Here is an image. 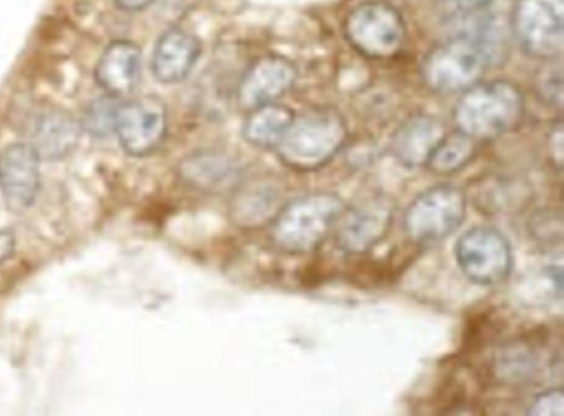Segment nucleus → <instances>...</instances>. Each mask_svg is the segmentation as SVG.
<instances>
[{
    "label": "nucleus",
    "mask_w": 564,
    "mask_h": 416,
    "mask_svg": "<svg viewBox=\"0 0 564 416\" xmlns=\"http://www.w3.org/2000/svg\"><path fill=\"white\" fill-rule=\"evenodd\" d=\"M500 50L467 15L463 29L445 42L436 45L425 56L422 66L427 86L441 94L465 91L485 74Z\"/></svg>",
    "instance_id": "nucleus-1"
},
{
    "label": "nucleus",
    "mask_w": 564,
    "mask_h": 416,
    "mask_svg": "<svg viewBox=\"0 0 564 416\" xmlns=\"http://www.w3.org/2000/svg\"><path fill=\"white\" fill-rule=\"evenodd\" d=\"M344 209L343 200L333 193L297 197L281 206L270 220V241L288 254L312 252L335 228Z\"/></svg>",
    "instance_id": "nucleus-2"
},
{
    "label": "nucleus",
    "mask_w": 564,
    "mask_h": 416,
    "mask_svg": "<svg viewBox=\"0 0 564 416\" xmlns=\"http://www.w3.org/2000/svg\"><path fill=\"white\" fill-rule=\"evenodd\" d=\"M523 96L505 79L478 81L457 100L453 117L457 130L474 140H491L512 130L523 113Z\"/></svg>",
    "instance_id": "nucleus-3"
},
{
    "label": "nucleus",
    "mask_w": 564,
    "mask_h": 416,
    "mask_svg": "<svg viewBox=\"0 0 564 416\" xmlns=\"http://www.w3.org/2000/svg\"><path fill=\"white\" fill-rule=\"evenodd\" d=\"M347 138L343 117L332 109H314L296 116L274 147L279 160L296 171H313L327 164Z\"/></svg>",
    "instance_id": "nucleus-4"
},
{
    "label": "nucleus",
    "mask_w": 564,
    "mask_h": 416,
    "mask_svg": "<svg viewBox=\"0 0 564 416\" xmlns=\"http://www.w3.org/2000/svg\"><path fill=\"white\" fill-rule=\"evenodd\" d=\"M465 216V194L454 185L437 184L422 191L409 205L403 226L410 241L422 247L453 234Z\"/></svg>",
    "instance_id": "nucleus-5"
},
{
    "label": "nucleus",
    "mask_w": 564,
    "mask_h": 416,
    "mask_svg": "<svg viewBox=\"0 0 564 416\" xmlns=\"http://www.w3.org/2000/svg\"><path fill=\"white\" fill-rule=\"evenodd\" d=\"M349 44L361 55L380 59L394 56L403 46L405 24L391 4L380 0L354 7L343 24Z\"/></svg>",
    "instance_id": "nucleus-6"
},
{
    "label": "nucleus",
    "mask_w": 564,
    "mask_h": 416,
    "mask_svg": "<svg viewBox=\"0 0 564 416\" xmlns=\"http://www.w3.org/2000/svg\"><path fill=\"white\" fill-rule=\"evenodd\" d=\"M455 255L463 274L477 285H498L512 271L510 242L491 226H476L465 231L456 242Z\"/></svg>",
    "instance_id": "nucleus-7"
},
{
    "label": "nucleus",
    "mask_w": 564,
    "mask_h": 416,
    "mask_svg": "<svg viewBox=\"0 0 564 416\" xmlns=\"http://www.w3.org/2000/svg\"><path fill=\"white\" fill-rule=\"evenodd\" d=\"M511 26L525 53L555 59L564 44V0H514Z\"/></svg>",
    "instance_id": "nucleus-8"
},
{
    "label": "nucleus",
    "mask_w": 564,
    "mask_h": 416,
    "mask_svg": "<svg viewBox=\"0 0 564 416\" xmlns=\"http://www.w3.org/2000/svg\"><path fill=\"white\" fill-rule=\"evenodd\" d=\"M123 151L131 156H145L163 141L167 113L155 96H142L116 107L113 125Z\"/></svg>",
    "instance_id": "nucleus-9"
},
{
    "label": "nucleus",
    "mask_w": 564,
    "mask_h": 416,
    "mask_svg": "<svg viewBox=\"0 0 564 416\" xmlns=\"http://www.w3.org/2000/svg\"><path fill=\"white\" fill-rule=\"evenodd\" d=\"M392 205L383 197H371L341 212L335 226V242L350 255H364L380 244L392 225Z\"/></svg>",
    "instance_id": "nucleus-10"
},
{
    "label": "nucleus",
    "mask_w": 564,
    "mask_h": 416,
    "mask_svg": "<svg viewBox=\"0 0 564 416\" xmlns=\"http://www.w3.org/2000/svg\"><path fill=\"white\" fill-rule=\"evenodd\" d=\"M295 65L285 56L267 54L253 61L237 89V100L245 110L274 102L294 85Z\"/></svg>",
    "instance_id": "nucleus-11"
},
{
    "label": "nucleus",
    "mask_w": 564,
    "mask_h": 416,
    "mask_svg": "<svg viewBox=\"0 0 564 416\" xmlns=\"http://www.w3.org/2000/svg\"><path fill=\"white\" fill-rule=\"evenodd\" d=\"M40 156L29 143H14L0 153V191L7 208L25 211L40 187Z\"/></svg>",
    "instance_id": "nucleus-12"
},
{
    "label": "nucleus",
    "mask_w": 564,
    "mask_h": 416,
    "mask_svg": "<svg viewBox=\"0 0 564 416\" xmlns=\"http://www.w3.org/2000/svg\"><path fill=\"white\" fill-rule=\"evenodd\" d=\"M200 51L199 40L189 31L180 26L165 30L153 50V76L162 84L184 80L198 61Z\"/></svg>",
    "instance_id": "nucleus-13"
},
{
    "label": "nucleus",
    "mask_w": 564,
    "mask_h": 416,
    "mask_svg": "<svg viewBox=\"0 0 564 416\" xmlns=\"http://www.w3.org/2000/svg\"><path fill=\"white\" fill-rule=\"evenodd\" d=\"M95 76L108 95H129L140 80L141 50L135 43L126 40L110 43L98 59Z\"/></svg>",
    "instance_id": "nucleus-14"
},
{
    "label": "nucleus",
    "mask_w": 564,
    "mask_h": 416,
    "mask_svg": "<svg viewBox=\"0 0 564 416\" xmlns=\"http://www.w3.org/2000/svg\"><path fill=\"white\" fill-rule=\"evenodd\" d=\"M178 173L187 185L207 193L231 190L241 179L240 166L228 155L215 151L188 155L180 164Z\"/></svg>",
    "instance_id": "nucleus-15"
},
{
    "label": "nucleus",
    "mask_w": 564,
    "mask_h": 416,
    "mask_svg": "<svg viewBox=\"0 0 564 416\" xmlns=\"http://www.w3.org/2000/svg\"><path fill=\"white\" fill-rule=\"evenodd\" d=\"M30 142L40 158L56 160L65 156L77 143L79 124L59 109L37 111L30 122Z\"/></svg>",
    "instance_id": "nucleus-16"
},
{
    "label": "nucleus",
    "mask_w": 564,
    "mask_h": 416,
    "mask_svg": "<svg viewBox=\"0 0 564 416\" xmlns=\"http://www.w3.org/2000/svg\"><path fill=\"white\" fill-rule=\"evenodd\" d=\"M443 123L431 116H416L405 121L392 138V153L405 167H420L445 135Z\"/></svg>",
    "instance_id": "nucleus-17"
},
{
    "label": "nucleus",
    "mask_w": 564,
    "mask_h": 416,
    "mask_svg": "<svg viewBox=\"0 0 564 416\" xmlns=\"http://www.w3.org/2000/svg\"><path fill=\"white\" fill-rule=\"evenodd\" d=\"M295 118L284 105L267 103L250 110L242 125V136L250 145L274 149Z\"/></svg>",
    "instance_id": "nucleus-18"
},
{
    "label": "nucleus",
    "mask_w": 564,
    "mask_h": 416,
    "mask_svg": "<svg viewBox=\"0 0 564 416\" xmlns=\"http://www.w3.org/2000/svg\"><path fill=\"white\" fill-rule=\"evenodd\" d=\"M278 201L276 191L268 185L241 187L232 202L231 218L242 228L259 227L273 218L280 208Z\"/></svg>",
    "instance_id": "nucleus-19"
},
{
    "label": "nucleus",
    "mask_w": 564,
    "mask_h": 416,
    "mask_svg": "<svg viewBox=\"0 0 564 416\" xmlns=\"http://www.w3.org/2000/svg\"><path fill=\"white\" fill-rule=\"evenodd\" d=\"M475 141L459 130L446 132L432 151L425 166L440 175L458 172L473 160L476 153Z\"/></svg>",
    "instance_id": "nucleus-20"
},
{
    "label": "nucleus",
    "mask_w": 564,
    "mask_h": 416,
    "mask_svg": "<svg viewBox=\"0 0 564 416\" xmlns=\"http://www.w3.org/2000/svg\"><path fill=\"white\" fill-rule=\"evenodd\" d=\"M525 414L531 416H563L564 393L562 387L550 388L538 394Z\"/></svg>",
    "instance_id": "nucleus-21"
},
{
    "label": "nucleus",
    "mask_w": 564,
    "mask_h": 416,
    "mask_svg": "<svg viewBox=\"0 0 564 416\" xmlns=\"http://www.w3.org/2000/svg\"><path fill=\"white\" fill-rule=\"evenodd\" d=\"M540 89L547 102L555 107H562L563 85L561 64L546 67V74L543 75Z\"/></svg>",
    "instance_id": "nucleus-22"
},
{
    "label": "nucleus",
    "mask_w": 564,
    "mask_h": 416,
    "mask_svg": "<svg viewBox=\"0 0 564 416\" xmlns=\"http://www.w3.org/2000/svg\"><path fill=\"white\" fill-rule=\"evenodd\" d=\"M549 153L554 165L562 168L563 165V125L562 121L556 122L549 135Z\"/></svg>",
    "instance_id": "nucleus-23"
},
{
    "label": "nucleus",
    "mask_w": 564,
    "mask_h": 416,
    "mask_svg": "<svg viewBox=\"0 0 564 416\" xmlns=\"http://www.w3.org/2000/svg\"><path fill=\"white\" fill-rule=\"evenodd\" d=\"M15 249V238L11 230L0 229V264L8 260Z\"/></svg>",
    "instance_id": "nucleus-24"
},
{
    "label": "nucleus",
    "mask_w": 564,
    "mask_h": 416,
    "mask_svg": "<svg viewBox=\"0 0 564 416\" xmlns=\"http://www.w3.org/2000/svg\"><path fill=\"white\" fill-rule=\"evenodd\" d=\"M451 8L460 13H468L486 8L491 0H445Z\"/></svg>",
    "instance_id": "nucleus-25"
},
{
    "label": "nucleus",
    "mask_w": 564,
    "mask_h": 416,
    "mask_svg": "<svg viewBox=\"0 0 564 416\" xmlns=\"http://www.w3.org/2000/svg\"><path fill=\"white\" fill-rule=\"evenodd\" d=\"M117 6L124 11H140L148 8L153 0H115Z\"/></svg>",
    "instance_id": "nucleus-26"
}]
</instances>
